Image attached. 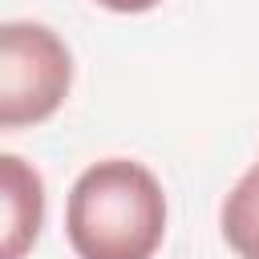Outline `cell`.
<instances>
[{"label": "cell", "instance_id": "6da1fadb", "mask_svg": "<svg viewBox=\"0 0 259 259\" xmlns=\"http://www.w3.org/2000/svg\"><path fill=\"white\" fill-rule=\"evenodd\" d=\"M166 223V190L138 158L89 162L65 198V239L77 259H154Z\"/></svg>", "mask_w": 259, "mask_h": 259}, {"label": "cell", "instance_id": "7a4b0ae2", "mask_svg": "<svg viewBox=\"0 0 259 259\" xmlns=\"http://www.w3.org/2000/svg\"><path fill=\"white\" fill-rule=\"evenodd\" d=\"M73 89V53L40 20L0 28V130L49 121Z\"/></svg>", "mask_w": 259, "mask_h": 259}, {"label": "cell", "instance_id": "3957f363", "mask_svg": "<svg viewBox=\"0 0 259 259\" xmlns=\"http://www.w3.org/2000/svg\"><path fill=\"white\" fill-rule=\"evenodd\" d=\"M45 178L20 154H0V259H24L40 239Z\"/></svg>", "mask_w": 259, "mask_h": 259}, {"label": "cell", "instance_id": "277c9868", "mask_svg": "<svg viewBox=\"0 0 259 259\" xmlns=\"http://www.w3.org/2000/svg\"><path fill=\"white\" fill-rule=\"evenodd\" d=\"M219 231L235 259H259V158L239 174L219 210Z\"/></svg>", "mask_w": 259, "mask_h": 259}, {"label": "cell", "instance_id": "5b68a950", "mask_svg": "<svg viewBox=\"0 0 259 259\" xmlns=\"http://www.w3.org/2000/svg\"><path fill=\"white\" fill-rule=\"evenodd\" d=\"M97 8H105V12H117V16H138V12H150V8H158L162 0H93Z\"/></svg>", "mask_w": 259, "mask_h": 259}]
</instances>
